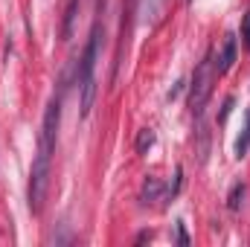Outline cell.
I'll list each match as a JSON object with an SVG mask.
<instances>
[{
	"mask_svg": "<svg viewBox=\"0 0 250 247\" xmlns=\"http://www.w3.org/2000/svg\"><path fill=\"white\" fill-rule=\"evenodd\" d=\"M96 56H99V21L93 23L90 29V41L84 47V56L79 62V87H82V117H90V108H93V99H96Z\"/></svg>",
	"mask_w": 250,
	"mask_h": 247,
	"instance_id": "1",
	"label": "cell"
},
{
	"mask_svg": "<svg viewBox=\"0 0 250 247\" xmlns=\"http://www.w3.org/2000/svg\"><path fill=\"white\" fill-rule=\"evenodd\" d=\"M215 79H218V73H215V59H212V53H207L204 62L195 67V76H192V84H189V108H192V114H195L198 120H201L204 111H207V102H209V96H212Z\"/></svg>",
	"mask_w": 250,
	"mask_h": 247,
	"instance_id": "2",
	"label": "cell"
},
{
	"mask_svg": "<svg viewBox=\"0 0 250 247\" xmlns=\"http://www.w3.org/2000/svg\"><path fill=\"white\" fill-rule=\"evenodd\" d=\"M50 157L53 154H47V151L38 148V157H35L32 172H29V192H26V198H29V209L35 215L41 212L44 198H47V189H50Z\"/></svg>",
	"mask_w": 250,
	"mask_h": 247,
	"instance_id": "3",
	"label": "cell"
},
{
	"mask_svg": "<svg viewBox=\"0 0 250 247\" xmlns=\"http://www.w3.org/2000/svg\"><path fill=\"white\" fill-rule=\"evenodd\" d=\"M59 120H62V99H53L44 111V123H41V140L38 148L53 154L56 151V137H59Z\"/></svg>",
	"mask_w": 250,
	"mask_h": 247,
	"instance_id": "4",
	"label": "cell"
},
{
	"mask_svg": "<svg viewBox=\"0 0 250 247\" xmlns=\"http://www.w3.org/2000/svg\"><path fill=\"white\" fill-rule=\"evenodd\" d=\"M236 56H239V47H236V35H227L224 38V47L218 53V62H215V73L218 76H227L236 64Z\"/></svg>",
	"mask_w": 250,
	"mask_h": 247,
	"instance_id": "5",
	"label": "cell"
},
{
	"mask_svg": "<svg viewBox=\"0 0 250 247\" xmlns=\"http://www.w3.org/2000/svg\"><path fill=\"white\" fill-rule=\"evenodd\" d=\"M160 192H163V184H160V178H146L143 181V189H140V201L143 204H151V201H157L160 198Z\"/></svg>",
	"mask_w": 250,
	"mask_h": 247,
	"instance_id": "6",
	"label": "cell"
},
{
	"mask_svg": "<svg viewBox=\"0 0 250 247\" xmlns=\"http://www.w3.org/2000/svg\"><path fill=\"white\" fill-rule=\"evenodd\" d=\"M245 195H248V186H245V184H236L233 189H230L227 206H230L233 212H239V209H242V204H245Z\"/></svg>",
	"mask_w": 250,
	"mask_h": 247,
	"instance_id": "7",
	"label": "cell"
},
{
	"mask_svg": "<svg viewBox=\"0 0 250 247\" xmlns=\"http://www.w3.org/2000/svg\"><path fill=\"white\" fill-rule=\"evenodd\" d=\"M76 9H79V0H70V6H67V15H64L62 41H70V35H73V21H76Z\"/></svg>",
	"mask_w": 250,
	"mask_h": 247,
	"instance_id": "8",
	"label": "cell"
},
{
	"mask_svg": "<svg viewBox=\"0 0 250 247\" xmlns=\"http://www.w3.org/2000/svg\"><path fill=\"white\" fill-rule=\"evenodd\" d=\"M198 140H201V145H198V163H207V154H209V131L204 125H198Z\"/></svg>",
	"mask_w": 250,
	"mask_h": 247,
	"instance_id": "9",
	"label": "cell"
},
{
	"mask_svg": "<svg viewBox=\"0 0 250 247\" xmlns=\"http://www.w3.org/2000/svg\"><path fill=\"white\" fill-rule=\"evenodd\" d=\"M250 148V111H248V123H245V131H242V137L236 140V157H245Z\"/></svg>",
	"mask_w": 250,
	"mask_h": 247,
	"instance_id": "10",
	"label": "cell"
},
{
	"mask_svg": "<svg viewBox=\"0 0 250 247\" xmlns=\"http://www.w3.org/2000/svg\"><path fill=\"white\" fill-rule=\"evenodd\" d=\"M151 145H154V131H151V128H143V131L137 134V151L146 154Z\"/></svg>",
	"mask_w": 250,
	"mask_h": 247,
	"instance_id": "11",
	"label": "cell"
},
{
	"mask_svg": "<svg viewBox=\"0 0 250 247\" xmlns=\"http://www.w3.org/2000/svg\"><path fill=\"white\" fill-rule=\"evenodd\" d=\"M233 105H236V99H233V96H227V99H224V108H221V114H218V123H224V120L230 117V111H233Z\"/></svg>",
	"mask_w": 250,
	"mask_h": 247,
	"instance_id": "12",
	"label": "cell"
},
{
	"mask_svg": "<svg viewBox=\"0 0 250 247\" xmlns=\"http://www.w3.org/2000/svg\"><path fill=\"white\" fill-rule=\"evenodd\" d=\"M242 41H245V47L250 50V12L245 15V21H242Z\"/></svg>",
	"mask_w": 250,
	"mask_h": 247,
	"instance_id": "13",
	"label": "cell"
},
{
	"mask_svg": "<svg viewBox=\"0 0 250 247\" xmlns=\"http://www.w3.org/2000/svg\"><path fill=\"white\" fill-rule=\"evenodd\" d=\"M178 245H189V233H187V224L184 221H178Z\"/></svg>",
	"mask_w": 250,
	"mask_h": 247,
	"instance_id": "14",
	"label": "cell"
},
{
	"mask_svg": "<svg viewBox=\"0 0 250 247\" xmlns=\"http://www.w3.org/2000/svg\"><path fill=\"white\" fill-rule=\"evenodd\" d=\"M151 236H154L151 230H143V233L137 236V245H143V242H151Z\"/></svg>",
	"mask_w": 250,
	"mask_h": 247,
	"instance_id": "15",
	"label": "cell"
},
{
	"mask_svg": "<svg viewBox=\"0 0 250 247\" xmlns=\"http://www.w3.org/2000/svg\"><path fill=\"white\" fill-rule=\"evenodd\" d=\"M181 90H184V82H178V84H175V87H172V90H169V99H175V96H178V93H181Z\"/></svg>",
	"mask_w": 250,
	"mask_h": 247,
	"instance_id": "16",
	"label": "cell"
},
{
	"mask_svg": "<svg viewBox=\"0 0 250 247\" xmlns=\"http://www.w3.org/2000/svg\"><path fill=\"white\" fill-rule=\"evenodd\" d=\"M184 3H187V6H192V0H184Z\"/></svg>",
	"mask_w": 250,
	"mask_h": 247,
	"instance_id": "17",
	"label": "cell"
}]
</instances>
